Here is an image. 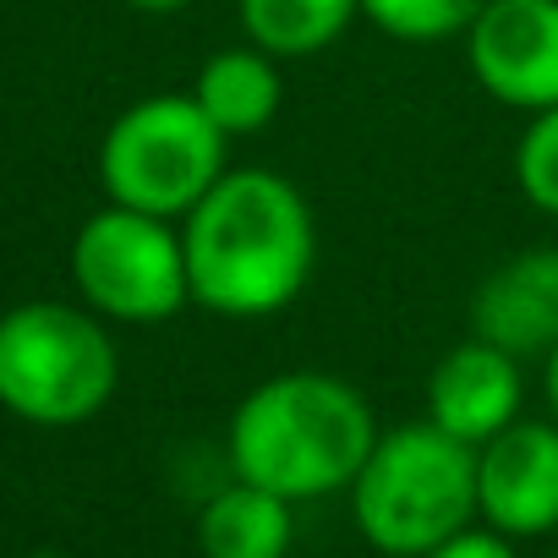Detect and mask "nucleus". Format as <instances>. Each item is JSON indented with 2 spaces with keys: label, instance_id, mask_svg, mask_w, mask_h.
<instances>
[{
  "label": "nucleus",
  "instance_id": "nucleus-1",
  "mask_svg": "<svg viewBox=\"0 0 558 558\" xmlns=\"http://www.w3.org/2000/svg\"><path fill=\"white\" fill-rule=\"evenodd\" d=\"M181 246L192 307L230 324H257L307 291L318 263V219L291 175L241 165L225 170L219 186L181 219Z\"/></svg>",
  "mask_w": 558,
  "mask_h": 558
},
{
  "label": "nucleus",
  "instance_id": "nucleus-2",
  "mask_svg": "<svg viewBox=\"0 0 558 558\" xmlns=\"http://www.w3.org/2000/svg\"><path fill=\"white\" fill-rule=\"evenodd\" d=\"M378 433V411L351 378L296 367L252 384L235 400L225 460L230 476L252 487H268L291 504H318L351 493Z\"/></svg>",
  "mask_w": 558,
  "mask_h": 558
},
{
  "label": "nucleus",
  "instance_id": "nucleus-3",
  "mask_svg": "<svg viewBox=\"0 0 558 558\" xmlns=\"http://www.w3.org/2000/svg\"><path fill=\"white\" fill-rule=\"evenodd\" d=\"M351 520L384 558H427L454 531L476 525V449L427 416L384 427L351 482Z\"/></svg>",
  "mask_w": 558,
  "mask_h": 558
},
{
  "label": "nucleus",
  "instance_id": "nucleus-4",
  "mask_svg": "<svg viewBox=\"0 0 558 558\" xmlns=\"http://www.w3.org/2000/svg\"><path fill=\"white\" fill-rule=\"evenodd\" d=\"M116 389V335L83 302H23L0 313V411L28 427H83Z\"/></svg>",
  "mask_w": 558,
  "mask_h": 558
},
{
  "label": "nucleus",
  "instance_id": "nucleus-5",
  "mask_svg": "<svg viewBox=\"0 0 558 558\" xmlns=\"http://www.w3.org/2000/svg\"><path fill=\"white\" fill-rule=\"evenodd\" d=\"M230 170V137L192 94H148L126 105L99 143L105 203L181 225Z\"/></svg>",
  "mask_w": 558,
  "mask_h": 558
},
{
  "label": "nucleus",
  "instance_id": "nucleus-6",
  "mask_svg": "<svg viewBox=\"0 0 558 558\" xmlns=\"http://www.w3.org/2000/svg\"><path fill=\"white\" fill-rule=\"evenodd\" d=\"M72 286L77 302L105 324H126V329L170 324L175 313L192 307L181 225L105 203L72 235Z\"/></svg>",
  "mask_w": 558,
  "mask_h": 558
},
{
  "label": "nucleus",
  "instance_id": "nucleus-7",
  "mask_svg": "<svg viewBox=\"0 0 558 558\" xmlns=\"http://www.w3.org/2000/svg\"><path fill=\"white\" fill-rule=\"evenodd\" d=\"M476 88L520 116L558 105V0H487L465 34Z\"/></svg>",
  "mask_w": 558,
  "mask_h": 558
},
{
  "label": "nucleus",
  "instance_id": "nucleus-8",
  "mask_svg": "<svg viewBox=\"0 0 558 558\" xmlns=\"http://www.w3.org/2000/svg\"><path fill=\"white\" fill-rule=\"evenodd\" d=\"M476 520L536 542L558 531V422L520 416L476 449Z\"/></svg>",
  "mask_w": 558,
  "mask_h": 558
},
{
  "label": "nucleus",
  "instance_id": "nucleus-9",
  "mask_svg": "<svg viewBox=\"0 0 558 558\" xmlns=\"http://www.w3.org/2000/svg\"><path fill=\"white\" fill-rule=\"evenodd\" d=\"M422 416L433 427H444L449 438L482 449L487 438H498L504 427H514L525 416V362L493 351L476 335L460 340L427 373V411Z\"/></svg>",
  "mask_w": 558,
  "mask_h": 558
},
{
  "label": "nucleus",
  "instance_id": "nucleus-10",
  "mask_svg": "<svg viewBox=\"0 0 558 558\" xmlns=\"http://www.w3.org/2000/svg\"><path fill=\"white\" fill-rule=\"evenodd\" d=\"M471 335L514 362H547L558 345V246L504 257L471 291Z\"/></svg>",
  "mask_w": 558,
  "mask_h": 558
},
{
  "label": "nucleus",
  "instance_id": "nucleus-11",
  "mask_svg": "<svg viewBox=\"0 0 558 558\" xmlns=\"http://www.w3.org/2000/svg\"><path fill=\"white\" fill-rule=\"evenodd\" d=\"M296 504L230 476L197 509V558H291Z\"/></svg>",
  "mask_w": 558,
  "mask_h": 558
},
{
  "label": "nucleus",
  "instance_id": "nucleus-12",
  "mask_svg": "<svg viewBox=\"0 0 558 558\" xmlns=\"http://www.w3.org/2000/svg\"><path fill=\"white\" fill-rule=\"evenodd\" d=\"M192 99L225 137H252L279 116V99H286L279 61L252 50L246 39L230 50H214L192 77Z\"/></svg>",
  "mask_w": 558,
  "mask_h": 558
},
{
  "label": "nucleus",
  "instance_id": "nucleus-13",
  "mask_svg": "<svg viewBox=\"0 0 558 558\" xmlns=\"http://www.w3.org/2000/svg\"><path fill=\"white\" fill-rule=\"evenodd\" d=\"M362 0H235L241 39L274 61H307L345 39Z\"/></svg>",
  "mask_w": 558,
  "mask_h": 558
},
{
  "label": "nucleus",
  "instance_id": "nucleus-14",
  "mask_svg": "<svg viewBox=\"0 0 558 558\" xmlns=\"http://www.w3.org/2000/svg\"><path fill=\"white\" fill-rule=\"evenodd\" d=\"M487 0H362V17L400 45L465 39Z\"/></svg>",
  "mask_w": 558,
  "mask_h": 558
},
{
  "label": "nucleus",
  "instance_id": "nucleus-15",
  "mask_svg": "<svg viewBox=\"0 0 558 558\" xmlns=\"http://www.w3.org/2000/svg\"><path fill=\"white\" fill-rule=\"evenodd\" d=\"M514 181L536 214L558 219V105L542 116H525V132L514 143Z\"/></svg>",
  "mask_w": 558,
  "mask_h": 558
},
{
  "label": "nucleus",
  "instance_id": "nucleus-16",
  "mask_svg": "<svg viewBox=\"0 0 558 558\" xmlns=\"http://www.w3.org/2000/svg\"><path fill=\"white\" fill-rule=\"evenodd\" d=\"M427 558H520V542L476 520V525L454 531L449 542H438V547H433Z\"/></svg>",
  "mask_w": 558,
  "mask_h": 558
},
{
  "label": "nucleus",
  "instance_id": "nucleus-17",
  "mask_svg": "<svg viewBox=\"0 0 558 558\" xmlns=\"http://www.w3.org/2000/svg\"><path fill=\"white\" fill-rule=\"evenodd\" d=\"M542 400H547V416L558 422V345H553V356L542 362Z\"/></svg>",
  "mask_w": 558,
  "mask_h": 558
},
{
  "label": "nucleus",
  "instance_id": "nucleus-18",
  "mask_svg": "<svg viewBox=\"0 0 558 558\" xmlns=\"http://www.w3.org/2000/svg\"><path fill=\"white\" fill-rule=\"evenodd\" d=\"M121 7H132V12H143V17H175V12L192 7V0H121Z\"/></svg>",
  "mask_w": 558,
  "mask_h": 558
},
{
  "label": "nucleus",
  "instance_id": "nucleus-19",
  "mask_svg": "<svg viewBox=\"0 0 558 558\" xmlns=\"http://www.w3.org/2000/svg\"><path fill=\"white\" fill-rule=\"evenodd\" d=\"M23 558H66V553H50V547H39V553H23Z\"/></svg>",
  "mask_w": 558,
  "mask_h": 558
}]
</instances>
